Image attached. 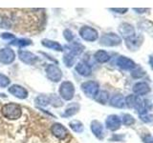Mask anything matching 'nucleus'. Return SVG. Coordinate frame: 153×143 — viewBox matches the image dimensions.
Here are the masks:
<instances>
[{
    "label": "nucleus",
    "instance_id": "nucleus-1",
    "mask_svg": "<svg viewBox=\"0 0 153 143\" xmlns=\"http://www.w3.org/2000/svg\"><path fill=\"white\" fill-rule=\"evenodd\" d=\"M2 114L3 116L11 120H16V119L20 118L22 114V109L20 105L16 103H8L2 108Z\"/></svg>",
    "mask_w": 153,
    "mask_h": 143
},
{
    "label": "nucleus",
    "instance_id": "nucleus-2",
    "mask_svg": "<svg viewBox=\"0 0 153 143\" xmlns=\"http://www.w3.org/2000/svg\"><path fill=\"white\" fill-rule=\"evenodd\" d=\"M59 95L62 99L70 101L75 95V86L71 81H64L59 87Z\"/></svg>",
    "mask_w": 153,
    "mask_h": 143
},
{
    "label": "nucleus",
    "instance_id": "nucleus-3",
    "mask_svg": "<svg viewBox=\"0 0 153 143\" xmlns=\"http://www.w3.org/2000/svg\"><path fill=\"white\" fill-rule=\"evenodd\" d=\"M80 87L84 94L89 98H95L97 97L98 93L100 92L99 83L96 82V81H86V82L81 84Z\"/></svg>",
    "mask_w": 153,
    "mask_h": 143
},
{
    "label": "nucleus",
    "instance_id": "nucleus-4",
    "mask_svg": "<svg viewBox=\"0 0 153 143\" xmlns=\"http://www.w3.org/2000/svg\"><path fill=\"white\" fill-rule=\"evenodd\" d=\"M122 38L120 37L117 33L109 32L103 35L100 39V44L105 47H115L121 44Z\"/></svg>",
    "mask_w": 153,
    "mask_h": 143
},
{
    "label": "nucleus",
    "instance_id": "nucleus-5",
    "mask_svg": "<svg viewBox=\"0 0 153 143\" xmlns=\"http://www.w3.org/2000/svg\"><path fill=\"white\" fill-rule=\"evenodd\" d=\"M79 35L85 41L94 42L99 38V32L92 27L83 26L79 30Z\"/></svg>",
    "mask_w": 153,
    "mask_h": 143
},
{
    "label": "nucleus",
    "instance_id": "nucleus-6",
    "mask_svg": "<svg viewBox=\"0 0 153 143\" xmlns=\"http://www.w3.org/2000/svg\"><path fill=\"white\" fill-rule=\"evenodd\" d=\"M47 77L53 82H59L62 78V72L61 70L55 64H50L45 69Z\"/></svg>",
    "mask_w": 153,
    "mask_h": 143
},
{
    "label": "nucleus",
    "instance_id": "nucleus-7",
    "mask_svg": "<svg viewBox=\"0 0 153 143\" xmlns=\"http://www.w3.org/2000/svg\"><path fill=\"white\" fill-rule=\"evenodd\" d=\"M16 59V52L10 48H3L0 50V62L5 65L12 64Z\"/></svg>",
    "mask_w": 153,
    "mask_h": 143
},
{
    "label": "nucleus",
    "instance_id": "nucleus-8",
    "mask_svg": "<svg viewBox=\"0 0 153 143\" xmlns=\"http://www.w3.org/2000/svg\"><path fill=\"white\" fill-rule=\"evenodd\" d=\"M121 125H122V120L117 114H110V116H107L106 120H105V127L109 131L112 132L117 131L121 128Z\"/></svg>",
    "mask_w": 153,
    "mask_h": 143
},
{
    "label": "nucleus",
    "instance_id": "nucleus-9",
    "mask_svg": "<svg viewBox=\"0 0 153 143\" xmlns=\"http://www.w3.org/2000/svg\"><path fill=\"white\" fill-rule=\"evenodd\" d=\"M116 64L123 70H126V71H133L136 68L137 65L133 60L130 58H128L126 56L121 55L119 56L117 60H116Z\"/></svg>",
    "mask_w": 153,
    "mask_h": 143
},
{
    "label": "nucleus",
    "instance_id": "nucleus-10",
    "mask_svg": "<svg viewBox=\"0 0 153 143\" xmlns=\"http://www.w3.org/2000/svg\"><path fill=\"white\" fill-rule=\"evenodd\" d=\"M18 56H19V59H20L23 63H25L27 65H33L37 61V56L36 55H33V52H28V51L19 50Z\"/></svg>",
    "mask_w": 153,
    "mask_h": 143
},
{
    "label": "nucleus",
    "instance_id": "nucleus-11",
    "mask_svg": "<svg viewBox=\"0 0 153 143\" xmlns=\"http://www.w3.org/2000/svg\"><path fill=\"white\" fill-rule=\"evenodd\" d=\"M9 93L12 94L13 97L19 99H25L28 97V91L20 85L14 84L9 88Z\"/></svg>",
    "mask_w": 153,
    "mask_h": 143
},
{
    "label": "nucleus",
    "instance_id": "nucleus-12",
    "mask_svg": "<svg viewBox=\"0 0 153 143\" xmlns=\"http://www.w3.org/2000/svg\"><path fill=\"white\" fill-rule=\"evenodd\" d=\"M143 42V37L142 35H139V36L134 35L130 38L126 39V47L131 51H137V50L140 49V47L142 46Z\"/></svg>",
    "mask_w": 153,
    "mask_h": 143
},
{
    "label": "nucleus",
    "instance_id": "nucleus-13",
    "mask_svg": "<svg viewBox=\"0 0 153 143\" xmlns=\"http://www.w3.org/2000/svg\"><path fill=\"white\" fill-rule=\"evenodd\" d=\"M133 93L135 94L137 97H142V95H146L150 92V87L146 82H137L133 86Z\"/></svg>",
    "mask_w": 153,
    "mask_h": 143
},
{
    "label": "nucleus",
    "instance_id": "nucleus-14",
    "mask_svg": "<svg viewBox=\"0 0 153 143\" xmlns=\"http://www.w3.org/2000/svg\"><path fill=\"white\" fill-rule=\"evenodd\" d=\"M119 32L124 39H127V38H130L134 35H135V29H134V27L129 23L121 24L119 27Z\"/></svg>",
    "mask_w": 153,
    "mask_h": 143
},
{
    "label": "nucleus",
    "instance_id": "nucleus-15",
    "mask_svg": "<svg viewBox=\"0 0 153 143\" xmlns=\"http://www.w3.org/2000/svg\"><path fill=\"white\" fill-rule=\"evenodd\" d=\"M51 132L56 138L59 139H64L66 137L68 131L67 129L60 123H55L54 125L51 127Z\"/></svg>",
    "mask_w": 153,
    "mask_h": 143
},
{
    "label": "nucleus",
    "instance_id": "nucleus-16",
    "mask_svg": "<svg viewBox=\"0 0 153 143\" xmlns=\"http://www.w3.org/2000/svg\"><path fill=\"white\" fill-rule=\"evenodd\" d=\"M91 131L94 133V136L100 138V139H102L103 137V127H102V124L99 122L98 120H93L91 122Z\"/></svg>",
    "mask_w": 153,
    "mask_h": 143
},
{
    "label": "nucleus",
    "instance_id": "nucleus-17",
    "mask_svg": "<svg viewBox=\"0 0 153 143\" xmlns=\"http://www.w3.org/2000/svg\"><path fill=\"white\" fill-rule=\"evenodd\" d=\"M76 71L79 74L82 75V76H88L91 74V72H92L89 64L86 63L84 61L79 62V63L76 65Z\"/></svg>",
    "mask_w": 153,
    "mask_h": 143
},
{
    "label": "nucleus",
    "instance_id": "nucleus-18",
    "mask_svg": "<svg viewBox=\"0 0 153 143\" xmlns=\"http://www.w3.org/2000/svg\"><path fill=\"white\" fill-rule=\"evenodd\" d=\"M79 108H80L79 104H78V103H71L65 109V111H64L63 114H62V116H64V117L73 116H75V114L79 111Z\"/></svg>",
    "mask_w": 153,
    "mask_h": 143
},
{
    "label": "nucleus",
    "instance_id": "nucleus-19",
    "mask_svg": "<svg viewBox=\"0 0 153 143\" xmlns=\"http://www.w3.org/2000/svg\"><path fill=\"white\" fill-rule=\"evenodd\" d=\"M110 105L112 107L122 109L124 107L126 102H124V97L122 94H115L112 97V98L110 99Z\"/></svg>",
    "mask_w": 153,
    "mask_h": 143
},
{
    "label": "nucleus",
    "instance_id": "nucleus-20",
    "mask_svg": "<svg viewBox=\"0 0 153 143\" xmlns=\"http://www.w3.org/2000/svg\"><path fill=\"white\" fill-rule=\"evenodd\" d=\"M41 44L44 47L49 48V49H52V50H54V51L62 52V46L59 44V42H56V41L50 40V39H43L41 41Z\"/></svg>",
    "mask_w": 153,
    "mask_h": 143
},
{
    "label": "nucleus",
    "instance_id": "nucleus-21",
    "mask_svg": "<svg viewBox=\"0 0 153 143\" xmlns=\"http://www.w3.org/2000/svg\"><path fill=\"white\" fill-rule=\"evenodd\" d=\"M67 49H68V52L76 56L82 52L84 47L78 42H74V43H72V44H70L69 46H67Z\"/></svg>",
    "mask_w": 153,
    "mask_h": 143
},
{
    "label": "nucleus",
    "instance_id": "nucleus-22",
    "mask_svg": "<svg viewBox=\"0 0 153 143\" xmlns=\"http://www.w3.org/2000/svg\"><path fill=\"white\" fill-rule=\"evenodd\" d=\"M94 57H95L96 61H98L99 63H106V62L109 61V59H110L109 55L103 50H100L98 52H96Z\"/></svg>",
    "mask_w": 153,
    "mask_h": 143
},
{
    "label": "nucleus",
    "instance_id": "nucleus-23",
    "mask_svg": "<svg viewBox=\"0 0 153 143\" xmlns=\"http://www.w3.org/2000/svg\"><path fill=\"white\" fill-rule=\"evenodd\" d=\"M96 101L100 103V104H105L109 99V94L106 92V91H100V92L98 93L97 97H95Z\"/></svg>",
    "mask_w": 153,
    "mask_h": 143
},
{
    "label": "nucleus",
    "instance_id": "nucleus-24",
    "mask_svg": "<svg viewBox=\"0 0 153 143\" xmlns=\"http://www.w3.org/2000/svg\"><path fill=\"white\" fill-rule=\"evenodd\" d=\"M69 126L70 128L76 133H82L84 130V127H83V124L81 123L79 120H72L69 123Z\"/></svg>",
    "mask_w": 153,
    "mask_h": 143
},
{
    "label": "nucleus",
    "instance_id": "nucleus-25",
    "mask_svg": "<svg viewBox=\"0 0 153 143\" xmlns=\"http://www.w3.org/2000/svg\"><path fill=\"white\" fill-rule=\"evenodd\" d=\"M76 58V55L70 54V52H67V54H65L64 56H63V62H64V64L68 67V68H71V67L75 64Z\"/></svg>",
    "mask_w": 153,
    "mask_h": 143
},
{
    "label": "nucleus",
    "instance_id": "nucleus-26",
    "mask_svg": "<svg viewBox=\"0 0 153 143\" xmlns=\"http://www.w3.org/2000/svg\"><path fill=\"white\" fill-rule=\"evenodd\" d=\"M36 104L38 105V106H41V107H46L49 105L50 103V99L46 95H39L36 98Z\"/></svg>",
    "mask_w": 153,
    "mask_h": 143
},
{
    "label": "nucleus",
    "instance_id": "nucleus-27",
    "mask_svg": "<svg viewBox=\"0 0 153 143\" xmlns=\"http://www.w3.org/2000/svg\"><path fill=\"white\" fill-rule=\"evenodd\" d=\"M138 97L135 94H130L124 98V102H126V105L128 108H134L136 105V101H137Z\"/></svg>",
    "mask_w": 153,
    "mask_h": 143
},
{
    "label": "nucleus",
    "instance_id": "nucleus-28",
    "mask_svg": "<svg viewBox=\"0 0 153 143\" xmlns=\"http://www.w3.org/2000/svg\"><path fill=\"white\" fill-rule=\"evenodd\" d=\"M121 120H122V123L126 126H131L135 123V118L128 114H124L123 117L121 118Z\"/></svg>",
    "mask_w": 153,
    "mask_h": 143
},
{
    "label": "nucleus",
    "instance_id": "nucleus-29",
    "mask_svg": "<svg viewBox=\"0 0 153 143\" xmlns=\"http://www.w3.org/2000/svg\"><path fill=\"white\" fill-rule=\"evenodd\" d=\"M11 44L13 45H16V46H18V47H26V46H29L32 44V41L30 39H16L13 42H12Z\"/></svg>",
    "mask_w": 153,
    "mask_h": 143
},
{
    "label": "nucleus",
    "instance_id": "nucleus-30",
    "mask_svg": "<svg viewBox=\"0 0 153 143\" xmlns=\"http://www.w3.org/2000/svg\"><path fill=\"white\" fill-rule=\"evenodd\" d=\"M49 99H50V103L54 107H61L62 105H63V103H62L60 98L57 97V95H56V94H52L51 97H49Z\"/></svg>",
    "mask_w": 153,
    "mask_h": 143
},
{
    "label": "nucleus",
    "instance_id": "nucleus-31",
    "mask_svg": "<svg viewBox=\"0 0 153 143\" xmlns=\"http://www.w3.org/2000/svg\"><path fill=\"white\" fill-rule=\"evenodd\" d=\"M145 74H146V72L143 71L141 67H136L131 73L132 77H134V78H141L142 76H143Z\"/></svg>",
    "mask_w": 153,
    "mask_h": 143
},
{
    "label": "nucleus",
    "instance_id": "nucleus-32",
    "mask_svg": "<svg viewBox=\"0 0 153 143\" xmlns=\"http://www.w3.org/2000/svg\"><path fill=\"white\" fill-rule=\"evenodd\" d=\"M10 83H11V80H10L8 76L3 74H0V87H8Z\"/></svg>",
    "mask_w": 153,
    "mask_h": 143
},
{
    "label": "nucleus",
    "instance_id": "nucleus-33",
    "mask_svg": "<svg viewBox=\"0 0 153 143\" xmlns=\"http://www.w3.org/2000/svg\"><path fill=\"white\" fill-rule=\"evenodd\" d=\"M140 118L142 119V121H143L145 123H151V122H153V116H152V114H150L149 113L142 114V116H140Z\"/></svg>",
    "mask_w": 153,
    "mask_h": 143
},
{
    "label": "nucleus",
    "instance_id": "nucleus-34",
    "mask_svg": "<svg viewBox=\"0 0 153 143\" xmlns=\"http://www.w3.org/2000/svg\"><path fill=\"white\" fill-rule=\"evenodd\" d=\"M0 37L4 40H12L13 41L16 39V36H14L13 33H10V32H3L0 35Z\"/></svg>",
    "mask_w": 153,
    "mask_h": 143
},
{
    "label": "nucleus",
    "instance_id": "nucleus-35",
    "mask_svg": "<svg viewBox=\"0 0 153 143\" xmlns=\"http://www.w3.org/2000/svg\"><path fill=\"white\" fill-rule=\"evenodd\" d=\"M63 35H64V38L68 42H71L74 38V35L72 33V32L69 30V29H66V30L63 32Z\"/></svg>",
    "mask_w": 153,
    "mask_h": 143
},
{
    "label": "nucleus",
    "instance_id": "nucleus-36",
    "mask_svg": "<svg viewBox=\"0 0 153 143\" xmlns=\"http://www.w3.org/2000/svg\"><path fill=\"white\" fill-rule=\"evenodd\" d=\"M143 142L145 143H153V136L149 133L146 135V136L143 137Z\"/></svg>",
    "mask_w": 153,
    "mask_h": 143
},
{
    "label": "nucleus",
    "instance_id": "nucleus-37",
    "mask_svg": "<svg viewBox=\"0 0 153 143\" xmlns=\"http://www.w3.org/2000/svg\"><path fill=\"white\" fill-rule=\"evenodd\" d=\"M111 11L115 12V13H126L127 11H128V9H117V8H115V9H110Z\"/></svg>",
    "mask_w": 153,
    "mask_h": 143
},
{
    "label": "nucleus",
    "instance_id": "nucleus-38",
    "mask_svg": "<svg viewBox=\"0 0 153 143\" xmlns=\"http://www.w3.org/2000/svg\"><path fill=\"white\" fill-rule=\"evenodd\" d=\"M133 11H135L137 13H146V11H148V9H136V8H134Z\"/></svg>",
    "mask_w": 153,
    "mask_h": 143
},
{
    "label": "nucleus",
    "instance_id": "nucleus-39",
    "mask_svg": "<svg viewBox=\"0 0 153 143\" xmlns=\"http://www.w3.org/2000/svg\"><path fill=\"white\" fill-rule=\"evenodd\" d=\"M148 63L150 65L151 70H153V55H149V59H148Z\"/></svg>",
    "mask_w": 153,
    "mask_h": 143
}]
</instances>
